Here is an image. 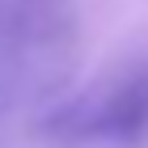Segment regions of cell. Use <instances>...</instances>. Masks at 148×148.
Segmentation results:
<instances>
[{
	"label": "cell",
	"mask_w": 148,
	"mask_h": 148,
	"mask_svg": "<svg viewBox=\"0 0 148 148\" xmlns=\"http://www.w3.org/2000/svg\"><path fill=\"white\" fill-rule=\"evenodd\" d=\"M47 131L76 148H148V59L59 106Z\"/></svg>",
	"instance_id": "obj_1"
}]
</instances>
